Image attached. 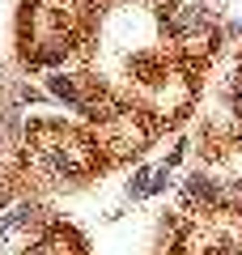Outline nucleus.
<instances>
[{"instance_id":"obj_1","label":"nucleus","mask_w":242,"mask_h":255,"mask_svg":"<svg viewBox=\"0 0 242 255\" xmlns=\"http://www.w3.org/2000/svg\"><path fill=\"white\" fill-rule=\"evenodd\" d=\"M47 90H51L55 98H68L72 107H81V98H77V90H72V81H68V77H51V81H47Z\"/></svg>"}]
</instances>
